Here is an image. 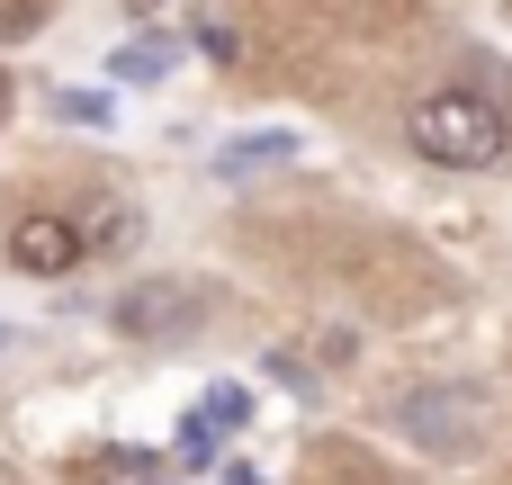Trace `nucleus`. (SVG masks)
Instances as JSON below:
<instances>
[{
    "instance_id": "f257e3e1",
    "label": "nucleus",
    "mask_w": 512,
    "mask_h": 485,
    "mask_svg": "<svg viewBox=\"0 0 512 485\" xmlns=\"http://www.w3.org/2000/svg\"><path fill=\"white\" fill-rule=\"evenodd\" d=\"M414 153L441 171H495L512 153V108L486 90H432L414 108Z\"/></svg>"
},
{
    "instance_id": "f03ea898",
    "label": "nucleus",
    "mask_w": 512,
    "mask_h": 485,
    "mask_svg": "<svg viewBox=\"0 0 512 485\" xmlns=\"http://www.w3.org/2000/svg\"><path fill=\"white\" fill-rule=\"evenodd\" d=\"M198 315H207L198 279H135V288L108 306V324H117L126 342H171V333H189Z\"/></svg>"
},
{
    "instance_id": "7ed1b4c3",
    "label": "nucleus",
    "mask_w": 512,
    "mask_h": 485,
    "mask_svg": "<svg viewBox=\"0 0 512 485\" xmlns=\"http://www.w3.org/2000/svg\"><path fill=\"white\" fill-rule=\"evenodd\" d=\"M396 432L423 441V450H441V459H468L477 450V396L468 387H423V396L396 405Z\"/></svg>"
},
{
    "instance_id": "20e7f679",
    "label": "nucleus",
    "mask_w": 512,
    "mask_h": 485,
    "mask_svg": "<svg viewBox=\"0 0 512 485\" xmlns=\"http://www.w3.org/2000/svg\"><path fill=\"white\" fill-rule=\"evenodd\" d=\"M81 252H99L81 216H18V225H9V261H18L27 279H72Z\"/></svg>"
},
{
    "instance_id": "39448f33",
    "label": "nucleus",
    "mask_w": 512,
    "mask_h": 485,
    "mask_svg": "<svg viewBox=\"0 0 512 485\" xmlns=\"http://www.w3.org/2000/svg\"><path fill=\"white\" fill-rule=\"evenodd\" d=\"M270 162H297V126H252V135H234V144L216 153V180H252V171H270Z\"/></svg>"
},
{
    "instance_id": "423d86ee",
    "label": "nucleus",
    "mask_w": 512,
    "mask_h": 485,
    "mask_svg": "<svg viewBox=\"0 0 512 485\" xmlns=\"http://www.w3.org/2000/svg\"><path fill=\"white\" fill-rule=\"evenodd\" d=\"M171 63H180V45H171V36H126V45L108 54V72H117V81H144V90H153V81H171Z\"/></svg>"
},
{
    "instance_id": "0eeeda50",
    "label": "nucleus",
    "mask_w": 512,
    "mask_h": 485,
    "mask_svg": "<svg viewBox=\"0 0 512 485\" xmlns=\"http://www.w3.org/2000/svg\"><path fill=\"white\" fill-rule=\"evenodd\" d=\"M126 18H135L144 36H180V27L198 36V27H207V0H126Z\"/></svg>"
},
{
    "instance_id": "6e6552de",
    "label": "nucleus",
    "mask_w": 512,
    "mask_h": 485,
    "mask_svg": "<svg viewBox=\"0 0 512 485\" xmlns=\"http://www.w3.org/2000/svg\"><path fill=\"white\" fill-rule=\"evenodd\" d=\"M90 485H171L153 450H90Z\"/></svg>"
},
{
    "instance_id": "1a4fd4ad",
    "label": "nucleus",
    "mask_w": 512,
    "mask_h": 485,
    "mask_svg": "<svg viewBox=\"0 0 512 485\" xmlns=\"http://www.w3.org/2000/svg\"><path fill=\"white\" fill-rule=\"evenodd\" d=\"M54 117H72V126H90V135H99V126H117V99H108V90H63V99H54Z\"/></svg>"
},
{
    "instance_id": "9d476101",
    "label": "nucleus",
    "mask_w": 512,
    "mask_h": 485,
    "mask_svg": "<svg viewBox=\"0 0 512 485\" xmlns=\"http://www.w3.org/2000/svg\"><path fill=\"white\" fill-rule=\"evenodd\" d=\"M243 414H252V396H243V387H216V396H207V405H198V414H189V423H198V432H216V441H225V432H234V423H243Z\"/></svg>"
},
{
    "instance_id": "9b49d317",
    "label": "nucleus",
    "mask_w": 512,
    "mask_h": 485,
    "mask_svg": "<svg viewBox=\"0 0 512 485\" xmlns=\"http://www.w3.org/2000/svg\"><path fill=\"white\" fill-rule=\"evenodd\" d=\"M81 225H90V234H108V243H135V234H144V216H126V207H90Z\"/></svg>"
},
{
    "instance_id": "f8f14e48",
    "label": "nucleus",
    "mask_w": 512,
    "mask_h": 485,
    "mask_svg": "<svg viewBox=\"0 0 512 485\" xmlns=\"http://www.w3.org/2000/svg\"><path fill=\"white\" fill-rule=\"evenodd\" d=\"M261 369H270V378H279V387H297V396H315V369H306V360H297V351H270V360H261Z\"/></svg>"
},
{
    "instance_id": "ddd939ff",
    "label": "nucleus",
    "mask_w": 512,
    "mask_h": 485,
    "mask_svg": "<svg viewBox=\"0 0 512 485\" xmlns=\"http://www.w3.org/2000/svg\"><path fill=\"white\" fill-rule=\"evenodd\" d=\"M45 27V0H0V36H36Z\"/></svg>"
},
{
    "instance_id": "4468645a",
    "label": "nucleus",
    "mask_w": 512,
    "mask_h": 485,
    "mask_svg": "<svg viewBox=\"0 0 512 485\" xmlns=\"http://www.w3.org/2000/svg\"><path fill=\"white\" fill-rule=\"evenodd\" d=\"M0 117H9V72H0Z\"/></svg>"
},
{
    "instance_id": "2eb2a0df",
    "label": "nucleus",
    "mask_w": 512,
    "mask_h": 485,
    "mask_svg": "<svg viewBox=\"0 0 512 485\" xmlns=\"http://www.w3.org/2000/svg\"><path fill=\"white\" fill-rule=\"evenodd\" d=\"M0 351H9V333H0Z\"/></svg>"
}]
</instances>
